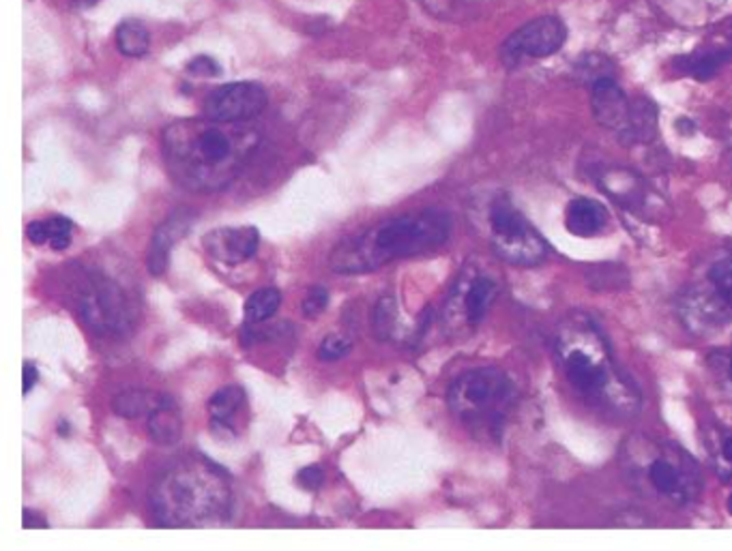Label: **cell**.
I'll list each match as a JSON object with an SVG mask.
<instances>
[{"mask_svg": "<svg viewBox=\"0 0 732 551\" xmlns=\"http://www.w3.org/2000/svg\"><path fill=\"white\" fill-rule=\"evenodd\" d=\"M258 144L256 127L209 116L170 123L162 136L170 179L198 193L226 189L247 166Z\"/></svg>", "mask_w": 732, "mask_h": 551, "instance_id": "cell-1", "label": "cell"}, {"mask_svg": "<svg viewBox=\"0 0 732 551\" xmlns=\"http://www.w3.org/2000/svg\"><path fill=\"white\" fill-rule=\"evenodd\" d=\"M451 236V217L440 208L409 213L344 239L329 256V267L339 276H365L402 258L440 249Z\"/></svg>", "mask_w": 732, "mask_h": 551, "instance_id": "cell-2", "label": "cell"}, {"mask_svg": "<svg viewBox=\"0 0 732 551\" xmlns=\"http://www.w3.org/2000/svg\"><path fill=\"white\" fill-rule=\"evenodd\" d=\"M230 507L228 472L203 456L177 461L151 489V509L164 528L217 526L228 520Z\"/></svg>", "mask_w": 732, "mask_h": 551, "instance_id": "cell-3", "label": "cell"}, {"mask_svg": "<svg viewBox=\"0 0 732 551\" xmlns=\"http://www.w3.org/2000/svg\"><path fill=\"white\" fill-rule=\"evenodd\" d=\"M518 390L512 377L497 368H479L462 373L447 393L451 412L475 432L499 440L508 414L516 406Z\"/></svg>", "mask_w": 732, "mask_h": 551, "instance_id": "cell-4", "label": "cell"}, {"mask_svg": "<svg viewBox=\"0 0 732 551\" xmlns=\"http://www.w3.org/2000/svg\"><path fill=\"white\" fill-rule=\"evenodd\" d=\"M490 234L495 254L514 267H537L545 262L550 254L545 239L510 200H497L492 204Z\"/></svg>", "mask_w": 732, "mask_h": 551, "instance_id": "cell-5", "label": "cell"}, {"mask_svg": "<svg viewBox=\"0 0 732 551\" xmlns=\"http://www.w3.org/2000/svg\"><path fill=\"white\" fill-rule=\"evenodd\" d=\"M78 311L85 326L102 337L127 335L133 326V309L123 287L102 273H91L80 285Z\"/></svg>", "mask_w": 732, "mask_h": 551, "instance_id": "cell-6", "label": "cell"}, {"mask_svg": "<svg viewBox=\"0 0 732 551\" xmlns=\"http://www.w3.org/2000/svg\"><path fill=\"white\" fill-rule=\"evenodd\" d=\"M585 333L576 337H563L558 344L561 363L569 384L587 399L600 401L608 399V386L613 382V366L608 361V353L602 337H595L593 348L585 344Z\"/></svg>", "mask_w": 732, "mask_h": 551, "instance_id": "cell-7", "label": "cell"}, {"mask_svg": "<svg viewBox=\"0 0 732 551\" xmlns=\"http://www.w3.org/2000/svg\"><path fill=\"white\" fill-rule=\"evenodd\" d=\"M567 41V26L561 17L543 15L521 26L501 46V61L514 69L524 59H548L556 54Z\"/></svg>", "mask_w": 732, "mask_h": 551, "instance_id": "cell-8", "label": "cell"}, {"mask_svg": "<svg viewBox=\"0 0 732 551\" xmlns=\"http://www.w3.org/2000/svg\"><path fill=\"white\" fill-rule=\"evenodd\" d=\"M269 103V94L258 82H230L217 87L205 99V114L221 123H247Z\"/></svg>", "mask_w": 732, "mask_h": 551, "instance_id": "cell-9", "label": "cell"}, {"mask_svg": "<svg viewBox=\"0 0 732 551\" xmlns=\"http://www.w3.org/2000/svg\"><path fill=\"white\" fill-rule=\"evenodd\" d=\"M591 110L595 120L613 131L624 144L629 146V118H631V99L617 85L613 76L600 78L591 85Z\"/></svg>", "mask_w": 732, "mask_h": 551, "instance_id": "cell-10", "label": "cell"}, {"mask_svg": "<svg viewBox=\"0 0 732 551\" xmlns=\"http://www.w3.org/2000/svg\"><path fill=\"white\" fill-rule=\"evenodd\" d=\"M260 245V232L254 226L215 228L203 236V247L213 260L236 267L252 260Z\"/></svg>", "mask_w": 732, "mask_h": 551, "instance_id": "cell-11", "label": "cell"}, {"mask_svg": "<svg viewBox=\"0 0 732 551\" xmlns=\"http://www.w3.org/2000/svg\"><path fill=\"white\" fill-rule=\"evenodd\" d=\"M192 226H194V213L177 210L155 230L151 247H149V256H146V267L151 276H164L172 247L192 230Z\"/></svg>", "mask_w": 732, "mask_h": 551, "instance_id": "cell-12", "label": "cell"}, {"mask_svg": "<svg viewBox=\"0 0 732 551\" xmlns=\"http://www.w3.org/2000/svg\"><path fill=\"white\" fill-rule=\"evenodd\" d=\"M611 226L608 208L587 195L574 197L565 208V230L578 239H595Z\"/></svg>", "mask_w": 732, "mask_h": 551, "instance_id": "cell-13", "label": "cell"}, {"mask_svg": "<svg viewBox=\"0 0 732 551\" xmlns=\"http://www.w3.org/2000/svg\"><path fill=\"white\" fill-rule=\"evenodd\" d=\"M646 480L659 496L675 500L677 504H685L692 498L688 474L668 456L651 460L646 465Z\"/></svg>", "mask_w": 732, "mask_h": 551, "instance_id": "cell-14", "label": "cell"}, {"mask_svg": "<svg viewBox=\"0 0 732 551\" xmlns=\"http://www.w3.org/2000/svg\"><path fill=\"white\" fill-rule=\"evenodd\" d=\"M245 403V390L241 386H223L209 401L210 432L213 436L226 440L236 436L234 419Z\"/></svg>", "mask_w": 732, "mask_h": 551, "instance_id": "cell-15", "label": "cell"}, {"mask_svg": "<svg viewBox=\"0 0 732 551\" xmlns=\"http://www.w3.org/2000/svg\"><path fill=\"white\" fill-rule=\"evenodd\" d=\"M146 430L155 445L172 447L181 440L183 419L177 401L170 395H162L159 403L146 417Z\"/></svg>", "mask_w": 732, "mask_h": 551, "instance_id": "cell-16", "label": "cell"}, {"mask_svg": "<svg viewBox=\"0 0 732 551\" xmlns=\"http://www.w3.org/2000/svg\"><path fill=\"white\" fill-rule=\"evenodd\" d=\"M499 296V285L492 277L475 276L468 283L462 294V309L464 318L471 326L481 324V320L488 316L490 307L495 305Z\"/></svg>", "mask_w": 732, "mask_h": 551, "instance_id": "cell-17", "label": "cell"}, {"mask_svg": "<svg viewBox=\"0 0 732 551\" xmlns=\"http://www.w3.org/2000/svg\"><path fill=\"white\" fill-rule=\"evenodd\" d=\"M732 63V48H724V50H711V52H698V54H688L675 61V67L698 80V82H707L714 76H718V72Z\"/></svg>", "mask_w": 732, "mask_h": 551, "instance_id": "cell-18", "label": "cell"}, {"mask_svg": "<svg viewBox=\"0 0 732 551\" xmlns=\"http://www.w3.org/2000/svg\"><path fill=\"white\" fill-rule=\"evenodd\" d=\"M657 136V107L646 97L631 99L629 118V146L651 142Z\"/></svg>", "mask_w": 732, "mask_h": 551, "instance_id": "cell-19", "label": "cell"}, {"mask_svg": "<svg viewBox=\"0 0 732 551\" xmlns=\"http://www.w3.org/2000/svg\"><path fill=\"white\" fill-rule=\"evenodd\" d=\"M602 184L608 191V195H613L617 202L629 206L631 210L635 208L644 210V204L648 202V193L644 189V183L628 170L613 172V175L608 172V179L602 181Z\"/></svg>", "mask_w": 732, "mask_h": 551, "instance_id": "cell-20", "label": "cell"}, {"mask_svg": "<svg viewBox=\"0 0 732 551\" xmlns=\"http://www.w3.org/2000/svg\"><path fill=\"white\" fill-rule=\"evenodd\" d=\"M116 48L127 59H142L151 48V33L140 20H125L114 30Z\"/></svg>", "mask_w": 732, "mask_h": 551, "instance_id": "cell-21", "label": "cell"}, {"mask_svg": "<svg viewBox=\"0 0 732 551\" xmlns=\"http://www.w3.org/2000/svg\"><path fill=\"white\" fill-rule=\"evenodd\" d=\"M164 393H151V390H140V388H127L116 393L112 399V410L116 417L123 419H140L149 417L151 410L159 403Z\"/></svg>", "mask_w": 732, "mask_h": 551, "instance_id": "cell-22", "label": "cell"}, {"mask_svg": "<svg viewBox=\"0 0 732 551\" xmlns=\"http://www.w3.org/2000/svg\"><path fill=\"white\" fill-rule=\"evenodd\" d=\"M282 305V292L278 287H260L245 300V322L262 324L278 313Z\"/></svg>", "mask_w": 732, "mask_h": 551, "instance_id": "cell-23", "label": "cell"}, {"mask_svg": "<svg viewBox=\"0 0 732 551\" xmlns=\"http://www.w3.org/2000/svg\"><path fill=\"white\" fill-rule=\"evenodd\" d=\"M372 333L376 339L381 342H389L396 335V326H398V300L391 294H385L376 300L374 309H372Z\"/></svg>", "mask_w": 732, "mask_h": 551, "instance_id": "cell-24", "label": "cell"}, {"mask_svg": "<svg viewBox=\"0 0 732 551\" xmlns=\"http://www.w3.org/2000/svg\"><path fill=\"white\" fill-rule=\"evenodd\" d=\"M613 65L606 56L602 54H587L585 59H580V63L576 65V74L587 82V85H593L595 80L600 78H608L613 76L611 74Z\"/></svg>", "mask_w": 732, "mask_h": 551, "instance_id": "cell-25", "label": "cell"}, {"mask_svg": "<svg viewBox=\"0 0 732 551\" xmlns=\"http://www.w3.org/2000/svg\"><path fill=\"white\" fill-rule=\"evenodd\" d=\"M48 232H50V247L54 252H63L72 245V232H74V221L69 217H50L46 219Z\"/></svg>", "mask_w": 732, "mask_h": 551, "instance_id": "cell-26", "label": "cell"}, {"mask_svg": "<svg viewBox=\"0 0 732 551\" xmlns=\"http://www.w3.org/2000/svg\"><path fill=\"white\" fill-rule=\"evenodd\" d=\"M709 279H711L718 296L732 307V256L718 260L709 271Z\"/></svg>", "mask_w": 732, "mask_h": 551, "instance_id": "cell-27", "label": "cell"}, {"mask_svg": "<svg viewBox=\"0 0 732 551\" xmlns=\"http://www.w3.org/2000/svg\"><path fill=\"white\" fill-rule=\"evenodd\" d=\"M352 353V342L342 337V335H329L322 339V344L318 346V359L320 361H339L344 357H348Z\"/></svg>", "mask_w": 732, "mask_h": 551, "instance_id": "cell-28", "label": "cell"}, {"mask_svg": "<svg viewBox=\"0 0 732 551\" xmlns=\"http://www.w3.org/2000/svg\"><path fill=\"white\" fill-rule=\"evenodd\" d=\"M329 298H331V296H329V290H326L324 285H314V287H310L308 294H306V298H304V303H301L304 316L310 318V320H314L318 316H322V313L326 311V307H329Z\"/></svg>", "mask_w": 732, "mask_h": 551, "instance_id": "cell-29", "label": "cell"}, {"mask_svg": "<svg viewBox=\"0 0 732 551\" xmlns=\"http://www.w3.org/2000/svg\"><path fill=\"white\" fill-rule=\"evenodd\" d=\"M188 74L198 76V78H215V76L221 74V67L215 59L203 54V56H196L194 61L188 63Z\"/></svg>", "mask_w": 732, "mask_h": 551, "instance_id": "cell-30", "label": "cell"}, {"mask_svg": "<svg viewBox=\"0 0 732 551\" xmlns=\"http://www.w3.org/2000/svg\"><path fill=\"white\" fill-rule=\"evenodd\" d=\"M297 483H299V487H304L306 491H316V489H320L322 483H324V472H322L320 465H308V467L299 470Z\"/></svg>", "mask_w": 732, "mask_h": 551, "instance_id": "cell-31", "label": "cell"}, {"mask_svg": "<svg viewBox=\"0 0 732 551\" xmlns=\"http://www.w3.org/2000/svg\"><path fill=\"white\" fill-rule=\"evenodd\" d=\"M26 236L33 245H43L50 241V232H48V223L46 221H30L26 226Z\"/></svg>", "mask_w": 732, "mask_h": 551, "instance_id": "cell-32", "label": "cell"}, {"mask_svg": "<svg viewBox=\"0 0 732 551\" xmlns=\"http://www.w3.org/2000/svg\"><path fill=\"white\" fill-rule=\"evenodd\" d=\"M37 382H39V369L26 361L24 363V371H22V393L28 395L35 388Z\"/></svg>", "mask_w": 732, "mask_h": 551, "instance_id": "cell-33", "label": "cell"}, {"mask_svg": "<svg viewBox=\"0 0 732 551\" xmlns=\"http://www.w3.org/2000/svg\"><path fill=\"white\" fill-rule=\"evenodd\" d=\"M22 526L24 528H48L46 517H41V513L24 509V517H22Z\"/></svg>", "mask_w": 732, "mask_h": 551, "instance_id": "cell-34", "label": "cell"}, {"mask_svg": "<svg viewBox=\"0 0 732 551\" xmlns=\"http://www.w3.org/2000/svg\"><path fill=\"white\" fill-rule=\"evenodd\" d=\"M720 453H722V460L732 465V432H724L722 434V438H720Z\"/></svg>", "mask_w": 732, "mask_h": 551, "instance_id": "cell-35", "label": "cell"}, {"mask_svg": "<svg viewBox=\"0 0 732 551\" xmlns=\"http://www.w3.org/2000/svg\"><path fill=\"white\" fill-rule=\"evenodd\" d=\"M59 434H61V436L72 434V425H69V423H61V425H59Z\"/></svg>", "mask_w": 732, "mask_h": 551, "instance_id": "cell-36", "label": "cell"}, {"mask_svg": "<svg viewBox=\"0 0 732 551\" xmlns=\"http://www.w3.org/2000/svg\"><path fill=\"white\" fill-rule=\"evenodd\" d=\"M727 375H729V377H731V382H732V355H731V359H729V366H727Z\"/></svg>", "mask_w": 732, "mask_h": 551, "instance_id": "cell-37", "label": "cell"}, {"mask_svg": "<svg viewBox=\"0 0 732 551\" xmlns=\"http://www.w3.org/2000/svg\"><path fill=\"white\" fill-rule=\"evenodd\" d=\"M78 4H95V0H76Z\"/></svg>", "mask_w": 732, "mask_h": 551, "instance_id": "cell-38", "label": "cell"}, {"mask_svg": "<svg viewBox=\"0 0 732 551\" xmlns=\"http://www.w3.org/2000/svg\"><path fill=\"white\" fill-rule=\"evenodd\" d=\"M729 513H731V515H732V496H731V500H729Z\"/></svg>", "mask_w": 732, "mask_h": 551, "instance_id": "cell-39", "label": "cell"}]
</instances>
